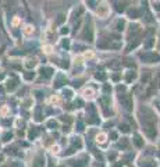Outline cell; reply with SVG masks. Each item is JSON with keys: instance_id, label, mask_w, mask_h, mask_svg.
Returning <instances> with one entry per match:
<instances>
[{"instance_id": "cell-1", "label": "cell", "mask_w": 160, "mask_h": 167, "mask_svg": "<svg viewBox=\"0 0 160 167\" xmlns=\"http://www.w3.org/2000/svg\"><path fill=\"white\" fill-rule=\"evenodd\" d=\"M141 124H142V128L145 129V132L149 138H155L156 137V121L152 116V113L149 110H142L141 111Z\"/></svg>"}, {"instance_id": "cell-2", "label": "cell", "mask_w": 160, "mask_h": 167, "mask_svg": "<svg viewBox=\"0 0 160 167\" xmlns=\"http://www.w3.org/2000/svg\"><path fill=\"white\" fill-rule=\"evenodd\" d=\"M139 139H141V138H139V137H135V143H137V145H138V146H141V145H142V142L139 141Z\"/></svg>"}]
</instances>
